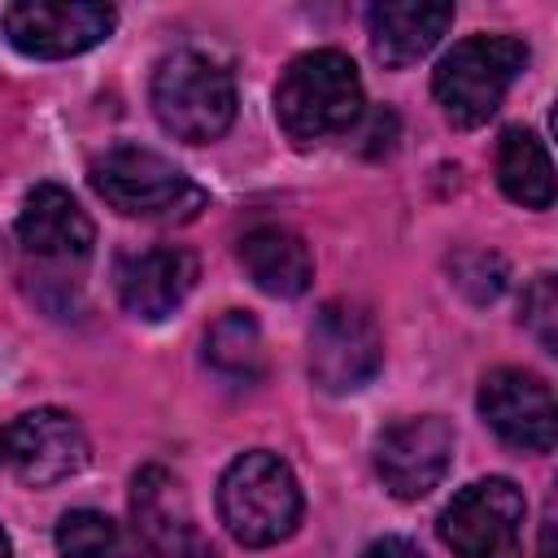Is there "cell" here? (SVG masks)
<instances>
[{"mask_svg": "<svg viewBox=\"0 0 558 558\" xmlns=\"http://www.w3.org/2000/svg\"><path fill=\"white\" fill-rule=\"evenodd\" d=\"M113 26H118L113 4H92V0H22L0 9L4 39L35 61L78 57L100 39H109Z\"/></svg>", "mask_w": 558, "mask_h": 558, "instance_id": "9c48e42d", "label": "cell"}, {"mask_svg": "<svg viewBox=\"0 0 558 558\" xmlns=\"http://www.w3.org/2000/svg\"><path fill=\"white\" fill-rule=\"evenodd\" d=\"M148 100L166 135L183 144H209L222 140L235 118V78L214 57L179 48L157 61Z\"/></svg>", "mask_w": 558, "mask_h": 558, "instance_id": "5b68a950", "label": "cell"}, {"mask_svg": "<svg viewBox=\"0 0 558 558\" xmlns=\"http://www.w3.org/2000/svg\"><path fill=\"white\" fill-rule=\"evenodd\" d=\"M131 519L135 536L157 558H218L214 541L196 523V510L187 501V488L166 466H144L131 480Z\"/></svg>", "mask_w": 558, "mask_h": 558, "instance_id": "8fae6325", "label": "cell"}, {"mask_svg": "<svg viewBox=\"0 0 558 558\" xmlns=\"http://www.w3.org/2000/svg\"><path fill=\"white\" fill-rule=\"evenodd\" d=\"M13 240L26 262V279H35V296L52 310V292H61V310H65L70 292H78V275L96 244V227L83 214V205L65 187L39 183L22 201Z\"/></svg>", "mask_w": 558, "mask_h": 558, "instance_id": "6da1fadb", "label": "cell"}, {"mask_svg": "<svg viewBox=\"0 0 558 558\" xmlns=\"http://www.w3.org/2000/svg\"><path fill=\"white\" fill-rule=\"evenodd\" d=\"M362 558H423V549H418L414 541H405V536H384V541H375Z\"/></svg>", "mask_w": 558, "mask_h": 558, "instance_id": "44dd1931", "label": "cell"}, {"mask_svg": "<svg viewBox=\"0 0 558 558\" xmlns=\"http://www.w3.org/2000/svg\"><path fill=\"white\" fill-rule=\"evenodd\" d=\"M196 283V257L187 248H144L122 253L113 266V292L122 310L140 323L170 318Z\"/></svg>", "mask_w": 558, "mask_h": 558, "instance_id": "5bb4252c", "label": "cell"}, {"mask_svg": "<svg viewBox=\"0 0 558 558\" xmlns=\"http://www.w3.org/2000/svg\"><path fill=\"white\" fill-rule=\"evenodd\" d=\"M301 510H305L301 484L292 466L270 449L240 453L218 480V519L248 549L288 541L301 523Z\"/></svg>", "mask_w": 558, "mask_h": 558, "instance_id": "7a4b0ae2", "label": "cell"}, {"mask_svg": "<svg viewBox=\"0 0 558 558\" xmlns=\"http://www.w3.org/2000/svg\"><path fill=\"white\" fill-rule=\"evenodd\" d=\"M453 22V4H427V0H384L366 9V31H371V52L375 61L401 70L418 57H427L440 35Z\"/></svg>", "mask_w": 558, "mask_h": 558, "instance_id": "9a60e30c", "label": "cell"}, {"mask_svg": "<svg viewBox=\"0 0 558 558\" xmlns=\"http://www.w3.org/2000/svg\"><path fill=\"white\" fill-rule=\"evenodd\" d=\"M523 488L506 475H488L453 493L436 532L458 558H523Z\"/></svg>", "mask_w": 558, "mask_h": 558, "instance_id": "52a82bcc", "label": "cell"}, {"mask_svg": "<svg viewBox=\"0 0 558 558\" xmlns=\"http://www.w3.org/2000/svg\"><path fill=\"white\" fill-rule=\"evenodd\" d=\"M205 362L235 379V384H248L266 371V349H262V327L253 314L244 310H227L209 331H205Z\"/></svg>", "mask_w": 558, "mask_h": 558, "instance_id": "ac0fdd59", "label": "cell"}, {"mask_svg": "<svg viewBox=\"0 0 558 558\" xmlns=\"http://www.w3.org/2000/svg\"><path fill=\"white\" fill-rule=\"evenodd\" d=\"M384 366V336L366 305L327 301L310 327V379L323 392H357Z\"/></svg>", "mask_w": 558, "mask_h": 558, "instance_id": "ba28073f", "label": "cell"}, {"mask_svg": "<svg viewBox=\"0 0 558 558\" xmlns=\"http://www.w3.org/2000/svg\"><path fill=\"white\" fill-rule=\"evenodd\" d=\"M453 462V427L440 414H414L379 432L375 440V471L384 488L401 501L427 497Z\"/></svg>", "mask_w": 558, "mask_h": 558, "instance_id": "4fadbf2b", "label": "cell"}, {"mask_svg": "<svg viewBox=\"0 0 558 558\" xmlns=\"http://www.w3.org/2000/svg\"><path fill=\"white\" fill-rule=\"evenodd\" d=\"M527 65V44L514 35H466L432 70V92L453 126H484Z\"/></svg>", "mask_w": 558, "mask_h": 558, "instance_id": "8992f818", "label": "cell"}, {"mask_svg": "<svg viewBox=\"0 0 558 558\" xmlns=\"http://www.w3.org/2000/svg\"><path fill=\"white\" fill-rule=\"evenodd\" d=\"M523 327L536 336V344L545 353L558 349V292H554V275H536L523 292Z\"/></svg>", "mask_w": 558, "mask_h": 558, "instance_id": "ffe728a7", "label": "cell"}, {"mask_svg": "<svg viewBox=\"0 0 558 558\" xmlns=\"http://www.w3.org/2000/svg\"><path fill=\"white\" fill-rule=\"evenodd\" d=\"M362 113L357 65L336 48H314L288 61L275 87V118L292 144H318L340 135Z\"/></svg>", "mask_w": 558, "mask_h": 558, "instance_id": "3957f363", "label": "cell"}, {"mask_svg": "<svg viewBox=\"0 0 558 558\" xmlns=\"http://www.w3.org/2000/svg\"><path fill=\"white\" fill-rule=\"evenodd\" d=\"M240 266L248 279L270 296H301L314 279V253L310 244L288 227H253L240 240Z\"/></svg>", "mask_w": 558, "mask_h": 558, "instance_id": "2e32d148", "label": "cell"}, {"mask_svg": "<svg viewBox=\"0 0 558 558\" xmlns=\"http://www.w3.org/2000/svg\"><path fill=\"white\" fill-rule=\"evenodd\" d=\"M0 558H13V545H9V536H4V527H0Z\"/></svg>", "mask_w": 558, "mask_h": 558, "instance_id": "7402d4cb", "label": "cell"}, {"mask_svg": "<svg viewBox=\"0 0 558 558\" xmlns=\"http://www.w3.org/2000/svg\"><path fill=\"white\" fill-rule=\"evenodd\" d=\"M83 462H87V436L78 418L65 410L39 405L0 427V466L31 488L61 484L74 471H83Z\"/></svg>", "mask_w": 558, "mask_h": 558, "instance_id": "30bf717a", "label": "cell"}, {"mask_svg": "<svg viewBox=\"0 0 558 558\" xmlns=\"http://www.w3.org/2000/svg\"><path fill=\"white\" fill-rule=\"evenodd\" d=\"M484 423L523 453H549L558 440V405L541 375L523 366H497L480 384Z\"/></svg>", "mask_w": 558, "mask_h": 558, "instance_id": "7c38bea8", "label": "cell"}, {"mask_svg": "<svg viewBox=\"0 0 558 558\" xmlns=\"http://www.w3.org/2000/svg\"><path fill=\"white\" fill-rule=\"evenodd\" d=\"M96 196L126 214V218H148V222H192L205 205L209 192L192 183L170 157L140 148V144H118L105 157L92 161L87 170Z\"/></svg>", "mask_w": 558, "mask_h": 558, "instance_id": "277c9868", "label": "cell"}, {"mask_svg": "<svg viewBox=\"0 0 558 558\" xmlns=\"http://www.w3.org/2000/svg\"><path fill=\"white\" fill-rule=\"evenodd\" d=\"M52 536L61 558H140L126 527L100 510H65Z\"/></svg>", "mask_w": 558, "mask_h": 558, "instance_id": "d6986e66", "label": "cell"}, {"mask_svg": "<svg viewBox=\"0 0 558 558\" xmlns=\"http://www.w3.org/2000/svg\"><path fill=\"white\" fill-rule=\"evenodd\" d=\"M497 183L523 209L554 205V166L545 144L527 126H506L497 140Z\"/></svg>", "mask_w": 558, "mask_h": 558, "instance_id": "e0dca14e", "label": "cell"}]
</instances>
